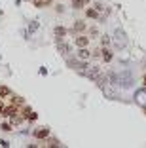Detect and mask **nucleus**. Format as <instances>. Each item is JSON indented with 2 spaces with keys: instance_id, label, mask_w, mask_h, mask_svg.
Returning <instances> with one entry per match:
<instances>
[{
  "instance_id": "obj_1",
  "label": "nucleus",
  "mask_w": 146,
  "mask_h": 148,
  "mask_svg": "<svg viewBox=\"0 0 146 148\" xmlns=\"http://www.w3.org/2000/svg\"><path fill=\"white\" fill-rule=\"evenodd\" d=\"M49 135H51V129L47 125H38V127L32 129V137H34L36 140H46Z\"/></svg>"
},
{
  "instance_id": "obj_2",
  "label": "nucleus",
  "mask_w": 146,
  "mask_h": 148,
  "mask_svg": "<svg viewBox=\"0 0 146 148\" xmlns=\"http://www.w3.org/2000/svg\"><path fill=\"white\" fill-rule=\"evenodd\" d=\"M86 31H87V23L84 21V19H76V21L72 23V27H70L69 32L76 36V34H82V32H86Z\"/></svg>"
},
{
  "instance_id": "obj_3",
  "label": "nucleus",
  "mask_w": 146,
  "mask_h": 148,
  "mask_svg": "<svg viewBox=\"0 0 146 148\" xmlns=\"http://www.w3.org/2000/svg\"><path fill=\"white\" fill-rule=\"evenodd\" d=\"M89 42H91V38L86 36L84 32L74 36V48H89Z\"/></svg>"
},
{
  "instance_id": "obj_4",
  "label": "nucleus",
  "mask_w": 146,
  "mask_h": 148,
  "mask_svg": "<svg viewBox=\"0 0 146 148\" xmlns=\"http://www.w3.org/2000/svg\"><path fill=\"white\" fill-rule=\"evenodd\" d=\"M19 106H15V105H8V106H4V110H2V114L0 116L2 118H6V120H10L12 116H15V114H19Z\"/></svg>"
},
{
  "instance_id": "obj_5",
  "label": "nucleus",
  "mask_w": 146,
  "mask_h": 148,
  "mask_svg": "<svg viewBox=\"0 0 146 148\" xmlns=\"http://www.w3.org/2000/svg\"><path fill=\"white\" fill-rule=\"evenodd\" d=\"M57 49L63 57H69L72 53V44H66L64 40H61V42H57Z\"/></svg>"
},
{
  "instance_id": "obj_6",
  "label": "nucleus",
  "mask_w": 146,
  "mask_h": 148,
  "mask_svg": "<svg viewBox=\"0 0 146 148\" xmlns=\"http://www.w3.org/2000/svg\"><path fill=\"white\" fill-rule=\"evenodd\" d=\"M76 59H80V61H89L91 59L89 48H76Z\"/></svg>"
},
{
  "instance_id": "obj_7",
  "label": "nucleus",
  "mask_w": 146,
  "mask_h": 148,
  "mask_svg": "<svg viewBox=\"0 0 146 148\" xmlns=\"http://www.w3.org/2000/svg\"><path fill=\"white\" fill-rule=\"evenodd\" d=\"M114 59V53L106 48V46H101V61L103 63H110Z\"/></svg>"
},
{
  "instance_id": "obj_8",
  "label": "nucleus",
  "mask_w": 146,
  "mask_h": 148,
  "mask_svg": "<svg viewBox=\"0 0 146 148\" xmlns=\"http://www.w3.org/2000/svg\"><path fill=\"white\" fill-rule=\"evenodd\" d=\"M53 34H55L57 42H61V40H64V38H66V34H69V31H66V29H64L63 25H57L55 29H53Z\"/></svg>"
},
{
  "instance_id": "obj_9",
  "label": "nucleus",
  "mask_w": 146,
  "mask_h": 148,
  "mask_svg": "<svg viewBox=\"0 0 146 148\" xmlns=\"http://www.w3.org/2000/svg\"><path fill=\"white\" fill-rule=\"evenodd\" d=\"M84 74H86L89 80H97V78L101 76V66H91V69H89V70H86Z\"/></svg>"
},
{
  "instance_id": "obj_10",
  "label": "nucleus",
  "mask_w": 146,
  "mask_h": 148,
  "mask_svg": "<svg viewBox=\"0 0 146 148\" xmlns=\"http://www.w3.org/2000/svg\"><path fill=\"white\" fill-rule=\"evenodd\" d=\"M84 10H86V17L87 19H97V21H101V15H103V13H99L95 8H84Z\"/></svg>"
},
{
  "instance_id": "obj_11",
  "label": "nucleus",
  "mask_w": 146,
  "mask_h": 148,
  "mask_svg": "<svg viewBox=\"0 0 146 148\" xmlns=\"http://www.w3.org/2000/svg\"><path fill=\"white\" fill-rule=\"evenodd\" d=\"M114 44H116V48H125V44H127V40H125L123 32L116 31V38H114Z\"/></svg>"
},
{
  "instance_id": "obj_12",
  "label": "nucleus",
  "mask_w": 146,
  "mask_h": 148,
  "mask_svg": "<svg viewBox=\"0 0 146 148\" xmlns=\"http://www.w3.org/2000/svg\"><path fill=\"white\" fill-rule=\"evenodd\" d=\"M10 105H15V106H19V108H21L23 105H25V99H23V97H19V95H10Z\"/></svg>"
},
{
  "instance_id": "obj_13",
  "label": "nucleus",
  "mask_w": 146,
  "mask_h": 148,
  "mask_svg": "<svg viewBox=\"0 0 146 148\" xmlns=\"http://www.w3.org/2000/svg\"><path fill=\"white\" fill-rule=\"evenodd\" d=\"M10 95H12V89L8 86H0V99H10Z\"/></svg>"
},
{
  "instance_id": "obj_14",
  "label": "nucleus",
  "mask_w": 146,
  "mask_h": 148,
  "mask_svg": "<svg viewBox=\"0 0 146 148\" xmlns=\"http://www.w3.org/2000/svg\"><path fill=\"white\" fill-rule=\"evenodd\" d=\"M46 146H51V148H55V146H61V143H59V139H55V137H51V135H49V137H47V139H46Z\"/></svg>"
},
{
  "instance_id": "obj_15",
  "label": "nucleus",
  "mask_w": 146,
  "mask_h": 148,
  "mask_svg": "<svg viewBox=\"0 0 146 148\" xmlns=\"http://www.w3.org/2000/svg\"><path fill=\"white\" fill-rule=\"evenodd\" d=\"M0 129L8 133V131H13V125H12V122H10V120H6V122L0 123Z\"/></svg>"
},
{
  "instance_id": "obj_16",
  "label": "nucleus",
  "mask_w": 146,
  "mask_h": 148,
  "mask_svg": "<svg viewBox=\"0 0 146 148\" xmlns=\"http://www.w3.org/2000/svg\"><path fill=\"white\" fill-rule=\"evenodd\" d=\"M70 4H72L74 10H84L86 4H84V0H70Z\"/></svg>"
},
{
  "instance_id": "obj_17",
  "label": "nucleus",
  "mask_w": 146,
  "mask_h": 148,
  "mask_svg": "<svg viewBox=\"0 0 146 148\" xmlns=\"http://www.w3.org/2000/svg\"><path fill=\"white\" fill-rule=\"evenodd\" d=\"M99 40H101V46H106V48L110 46V42H112L108 34H101V36H99Z\"/></svg>"
},
{
  "instance_id": "obj_18",
  "label": "nucleus",
  "mask_w": 146,
  "mask_h": 148,
  "mask_svg": "<svg viewBox=\"0 0 146 148\" xmlns=\"http://www.w3.org/2000/svg\"><path fill=\"white\" fill-rule=\"evenodd\" d=\"M99 29L97 27H89V38H99Z\"/></svg>"
},
{
  "instance_id": "obj_19",
  "label": "nucleus",
  "mask_w": 146,
  "mask_h": 148,
  "mask_svg": "<svg viewBox=\"0 0 146 148\" xmlns=\"http://www.w3.org/2000/svg\"><path fill=\"white\" fill-rule=\"evenodd\" d=\"M38 21H30V25H29V34L30 32H34V31H38Z\"/></svg>"
},
{
  "instance_id": "obj_20",
  "label": "nucleus",
  "mask_w": 146,
  "mask_h": 148,
  "mask_svg": "<svg viewBox=\"0 0 146 148\" xmlns=\"http://www.w3.org/2000/svg\"><path fill=\"white\" fill-rule=\"evenodd\" d=\"M38 120V114L32 110V112H29V116H27V122H36Z\"/></svg>"
},
{
  "instance_id": "obj_21",
  "label": "nucleus",
  "mask_w": 146,
  "mask_h": 148,
  "mask_svg": "<svg viewBox=\"0 0 146 148\" xmlns=\"http://www.w3.org/2000/svg\"><path fill=\"white\" fill-rule=\"evenodd\" d=\"M93 8L97 10L99 13H104V4H103V2H95V6H93Z\"/></svg>"
},
{
  "instance_id": "obj_22",
  "label": "nucleus",
  "mask_w": 146,
  "mask_h": 148,
  "mask_svg": "<svg viewBox=\"0 0 146 148\" xmlns=\"http://www.w3.org/2000/svg\"><path fill=\"white\" fill-rule=\"evenodd\" d=\"M32 4H34L36 8H44V6H46V0H32Z\"/></svg>"
},
{
  "instance_id": "obj_23",
  "label": "nucleus",
  "mask_w": 146,
  "mask_h": 148,
  "mask_svg": "<svg viewBox=\"0 0 146 148\" xmlns=\"http://www.w3.org/2000/svg\"><path fill=\"white\" fill-rule=\"evenodd\" d=\"M0 146L8 148V146H10V143H8V140H6V139H0Z\"/></svg>"
},
{
  "instance_id": "obj_24",
  "label": "nucleus",
  "mask_w": 146,
  "mask_h": 148,
  "mask_svg": "<svg viewBox=\"0 0 146 148\" xmlns=\"http://www.w3.org/2000/svg\"><path fill=\"white\" fill-rule=\"evenodd\" d=\"M38 74H40V76H46V74H47V69H46V66H42V69L38 70Z\"/></svg>"
},
{
  "instance_id": "obj_25",
  "label": "nucleus",
  "mask_w": 146,
  "mask_h": 148,
  "mask_svg": "<svg viewBox=\"0 0 146 148\" xmlns=\"http://www.w3.org/2000/svg\"><path fill=\"white\" fill-rule=\"evenodd\" d=\"M4 106H6V105L2 103V99H0V114H2V110H4Z\"/></svg>"
},
{
  "instance_id": "obj_26",
  "label": "nucleus",
  "mask_w": 146,
  "mask_h": 148,
  "mask_svg": "<svg viewBox=\"0 0 146 148\" xmlns=\"http://www.w3.org/2000/svg\"><path fill=\"white\" fill-rule=\"evenodd\" d=\"M89 2H91V0H84V4H86V6H89Z\"/></svg>"
},
{
  "instance_id": "obj_27",
  "label": "nucleus",
  "mask_w": 146,
  "mask_h": 148,
  "mask_svg": "<svg viewBox=\"0 0 146 148\" xmlns=\"http://www.w3.org/2000/svg\"><path fill=\"white\" fill-rule=\"evenodd\" d=\"M142 84H144V86H146V76H144V80H142Z\"/></svg>"
},
{
  "instance_id": "obj_28",
  "label": "nucleus",
  "mask_w": 146,
  "mask_h": 148,
  "mask_svg": "<svg viewBox=\"0 0 146 148\" xmlns=\"http://www.w3.org/2000/svg\"><path fill=\"white\" fill-rule=\"evenodd\" d=\"M46 4H51V0H46Z\"/></svg>"
},
{
  "instance_id": "obj_29",
  "label": "nucleus",
  "mask_w": 146,
  "mask_h": 148,
  "mask_svg": "<svg viewBox=\"0 0 146 148\" xmlns=\"http://www.w3.org/2000/svg\"><path fill=\"white\" fill-rule=\"evenodd\" d=\"M23 2H32V0H23Z\"/></svg>"
}]
</instances>
